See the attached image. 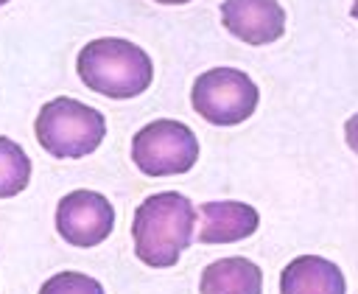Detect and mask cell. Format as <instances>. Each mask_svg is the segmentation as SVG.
Returning <instances> with one entry per match:
<instances>
[{
	"label": "cell",
	"instance_id": "obj_1",
	"mask_svg": "<svg viewBox=\"0 0 358 294\" xmlns=\"http://www.w3.org/2000/svg\"><path fill=\"white\" fill-rule=\"evenodd\" d=\"M196 227L193 202L179 190H162L143 199L134 210V252L145 266L168 269L190 246Z\"/></svg>",
	"mask_w": 358,
	"mask_h": 294
},
{
	"label": "cell",
	"instance_id": "obj_2",
	"mask_svg": "<svg viewBox=\"0 0 358 294\" xmlns=\"http://www.w3.org/2000/svg\"><path fill=\"white\" fill-rule=\"evenodd\" d=\"M78 78L98 95L123 101L148 90L154 64L148 53L120 36H101L87 42L76 59Z\"/></svg>",
	"mask_w": 358,
	"mask_h": 294
},
{
	"label": "cell",
	"instance_id": "obj_3",
	"mask_svg": "<svg viewBox=\"0 0 358 294\" xmlns=\"http://www.w3.org/2000/svg\"><path fill=\"white\" fill-rule=\"evenodd\" d=\"M36 140L56 160H78L92 154L106 137L103 115L76 98L59 95L42 104L36 115Z\"/></svg>",
	"mask_w": 358,
	"mask_h": 294
},
{
	"label": "cell",
	"instance_id": "obj_4",
	"mask_svg": "<svg viewBox=\"0 0 358 294\" xmlns=\"http://www.w3.org/2000/svg\"><path fill=\"white\" fill-rule=\"evenodd\" d=\"M257 84L235 67L204 70L190 90V104L196 115L215 126H238L257 109Z\"/></svg>",
	"mask_w": 358,
	"mask_h": 294
},
{
	"label": "cell",
	"instance_id": "obj_5",
	"mask_svg": "<svg viewBox=\"0 0 358 294\" xmlns=\"http://www.w3.org/2000/svg\"><path fill=\"white\" fill-rule=\"evenodd\" d=\"M131 160L145 176L187 174L199 160V140L182 120L159 118L131 137Z\"/></svg>",
	"mask_w": 358,
	"mask_h": 294
},
{
	"label": "cell",
	"instance_id": "obj_6",
	"mask_svg": "<svg viewBox=\"0 0 358 294\" xmlns=\"http://www.w3.org/2000/svg\"><path fill=\"white\" fill-rule=\"evenodd\" d=\"M115 227V207L98 190H73L59 199L56 207V230L59 235L81 249L98 246L109 238Z\"/></svg>",
	"mask_w": 358,
	"mask_h": 294
},
{
	"label": "cell",
	"instance_id": "obj_7",
	"mask_svg": "<svg viewBox=\"0 0 358 294\" xmlns=\"http://www.w3.org/2000/svg\"><path fill=\"white\" fill-rule=\"evenodd\" d=\"M221 22L246 45H271L285 31V11L277 0H224Z\"/></svg>",
	"mask_w": 358,
	"mask_h": 294
},
{
	"label": "cell",
	"instance_id": "obj_8",
	"mask_svg": "<svg viewBox=\"0 0 358 294\" xmlns=\"http://www.w3.org/2000/svg\"><path fill=\"white\" fill-rule=\"evenodd\" d=\"M199 213H201V227H199L201 244H235L249 238L260 224L257 210L243 202H204Z\"/></svg>",
	"mask_w": 358,
	"mask_h": 294
},
{
	"label": "cell",
	"instance_id": "obj_9",
	"mask_svg": "<svg viewBox=\"0 0 358 294\" xmlns=\"http://www.w3.org/2000/svg\"><path fill=\"white\" fill-rule=\"evenodd\" d=\"M344 272L319 255L294 258L280 274V294H344Z\"/></svg>",
	"mask_w": 358,
	"mask_h": 294
},
{
	"label": "cell",
	"instance_id": "obj_10",
	"mask_svg": "<svg viewBox=\"0 0 358 294\" xmlns=\"http://www.w3.org/2000/svg\"><path fill=\"white\" fill-rule=\"evenodd\" d=\"M201 294H263V272L249 258H221L201 272Z\"/></svg>",
	"mask_w": 358,
	"mask_h": 294
},
{
	"label": "cell",
	"instance_id": "obj_11",
	"mask_svg": "<svg viewBox=\"0 0 358 294\" xmlns=\"http://www.w3.org/2000/svg\"><path fill=\"white\" fill-rule=\"evenodd\" d=\"M31 182V160L20 143L0 137V199L22 193Z\"/></svg>",
	"mask_w": 358,
	"mask_h": 294
},
{
	"label": "cell",
	"instance_id": "obj_12",
	"mask_svg": "<svg viewBox=\"0 0 358 294\" xmlns=\"http://www.w3.org/2000/svg\"><path fill=\"white\" fill-rule=\"evenodd\" d=\"M39 294H103V286L81 272H59L42 283Z\"/></svg>",
	"mask_w": 358,
	"mask_h": 294
},
{
	"label": "cell",
	"instance_id": "obj_13",
	"mask_svg": "<svg viewBox=\"0 0 358 294\" xmlns=\"http://www.w3.org/2000/svg\"><path fill=\"white\" fill-rule=\"evenodd\" d=\"M344 140H347V146L358 154V112L347 118V123H344Z\"/></svg>",
	"mask_w": 358,
	"mask_h": 294
},
{
	"label": "cell",
	"instance_id": "obj_14",
	"mask_svg": "<svg viewBox=\"0 0 358 294\" xmlns=\"http://www.w3.org/2000/svg\"><path fill=\"white\" fill-rule=\"evenodd\" d=\"M154 3H162V6H182V3H190V0H154Z\"/></svg>",
	"mask_w": 358,
	"mask_h": 294
},
{
	"label": "cell",
	"instance_id": "obj_15",
	"mask_svg": "<svg viewBox=\"0 0 358 294\" xmlns=\"http://www.w3.org/2000/svg\"><path fill=\"white\" fill-rule=\"evenodd\" d=\"M350 14L358 20V0H352V8H350Z\"/></svg>",
	"mask_w": 358,
	"mask_h": 294
},
{
	"label": "cell",
	"instance_id": "obj_16",
	"mask_svg": "<svg viewBox=\"0 0 358 294\" xmlns=\"http://www.w3.org/2000/svg\"><path fill=\"white\" fill-rule=\"evenodd\" d=\"M3 3H8V0H0V6H3Z\"/></svg>",
	"mask_w": 358,
	"mask_h": 294
}]
</instances>
